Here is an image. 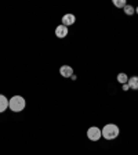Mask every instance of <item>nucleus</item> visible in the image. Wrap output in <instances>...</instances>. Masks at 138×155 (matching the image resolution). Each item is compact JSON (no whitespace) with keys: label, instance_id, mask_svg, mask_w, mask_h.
Segmentation results:
<instances>
[{"label":"nucleus","instance_id":"nucleus-12","mask_svg":"<svg viewBox=\"0 0 138 155\" xmlns=\"http://www.w3.org/2000/svg\"><path fill=\"white\" fill-rule=\"evenodd\" d=\"M123 90H124V92H127V90H130V86H128L127 83H124V85H123Z\"/></svg>","mask_w":138,"mask_h":155},{"label":"nucleus","instance_id":"nucleus-2","mask_svg":"<svg viewBox=\"0 0 138 155\" xmlns=\"http://www.w3.org/2000/svg\"><path fill=\"white\" fill-rule=\"evenodd\" d=\"M101 132H102L104 138H107V140H113V138H116V137L119 136V127H118L116 125H113V123L105 125L104 129H102Z\"/></svg>","mask_w":138,"mask_h":155},{"label":"nucleus","instance_id":"nucleus-10","mask_svg":"<svg viewBox=\"0 0 138 155\" xmlns=\"http://www.w3.org/2000/svg\"><path fill=\"white\" fill-rule=\"evenodd\" d=\"M113 4L119 8H124L127 4H126V0H113Z\"/></svg>","mask_w":138,"mask_h":155},{"label":"nucleus","instance_id":"nucleus-9","mask_svg":"<svg viewBox=\"0 0 138 155\" xmlns=\"http://www.w3.org/2000/svg\"><path fill=\"white\" fill-rule=\"evenodd\" d=\"M118 81H119L120 83H122V85H124V83H127V82H128V76H127L126 74H123V72H122V74L118 75Z\"/></svg>","mask_w":138,"mask_h":155},{"label":"nucleus","instance_id":"nucleus-4","mask_svg":"<svg viewBox=\"0 0 138 155\" xmlns=\"http://www.w3.org/2000/svg\"><path fill=\"white\" fill-rule=\"evenodd\" d=\"M75 21H76V17L73 14H65L62 17V25H65L66 28L75 24Z\"/></svg>","mask_w":138,"mask_h":155},{"label":"nucleus","instance_id":"nucleus-8","mask_svg":"<svg viewBox=\"0 0 138 155\" xmlns=\"http://www.w3.org/2000/svg\"><path fill=\"white\" fill-rule=\"evenodd\" d=\"M127 85H128V86H130V89H133V90H138V76L128 78Z\"/></svg>","mask_w":138,"mask_h":155},{"label":"nucleus","instance_id":"nucleus-7","mask_svg":"<svg viewBox=\"0 0 138 155\" xmlns=\"http://www.w3.org/2000/svg\"><path fill=\"white\" fill-rule=\"evenodd\" d=\"M8 108V100L6 99V96L0 94V112H4Z\"/></svg>","mask_w":138,"mask_h":155},{"label":"nucleus","instance_id":"nucleus-11","mask_svg":"<svg viewBox=\"0 0 138 155\" xmlns=\"http://www.w3.org/2000/svg\"><path fill=\"white\" fill-rule=\"evenodd\" d=\"M123 10H124V12L127 14V15H133V14L135 12V8H134L133 6H126Z\"/></svg>","mask_w":138,"mask_h":155},{"label":"nucleus","instance_id":"nucleus-13","mask_svg":"<svg viewBox=\"0 0 138 155\" xmlns=\"http://www.w3.org/2000/svg\"><path fill=\"white\" fill-rule=\"evenodd\" d=\"M135 12H137V14H138V7H137V8H135Z\"/></svg>","mask_w":138,"mask_h":155},{"label":"nucleus","instance_id":"nucleus-5","mask_svg":"<svg viewBox=\"0 0 138 155\" xmlns=\"http://www.w3.org/2000/svg\"><path fill=\"white\" fill-rule=\"evenodd\" d=\"M59 74L62 75L64 78H70V76L73 75V68L69 67V65H62V67L59 68Z\"/></svg>","mask_w":138,"mask_h":155},{"label":"nucleus","instance_id":"nucleus-3","mask_svg":"<svg viewBox=\"0 0 138 155\" xmlns=\"http://www.w3.org/2000/svg\"><path fill=\"white\" fill-rule=\"evenodd\" d=\"M101 136H102V132H101L98 127H95V126L90 127L87 130V137L91 140V141H98L101 138Z\"/></svg>","mask_w":138,"mask_h":155},{"label":"nucleus","instance_id":"nucleus-1","mask_svg":"<svg viewBox=\"0 0 138 155\" xmlns=\"http://www.w3.org/2000/svg\"><path fill=\"white\" fill-rule=\"evenodd\" d=\"M26 105V101L21 96H14L11 100H8V107L14 112H21Z\"/></svg>","mask_w":138,"mask_h":155},{"label":"nucleus","instance_id":"nucleus-6","mask_svg":"<svg viewBox=\"0 0 138 155\" xmlns=\"http://www.w3.org/2000/svg\"><path fill=\"white\" fill-rule=\"evenodd\" d=\"M66 35H68V28H66L65 25H58L55 28V36L57 37H61V39H62V37H65Z\"/></svg>","mask_w":138,"mask_h":155}]
</instances>
